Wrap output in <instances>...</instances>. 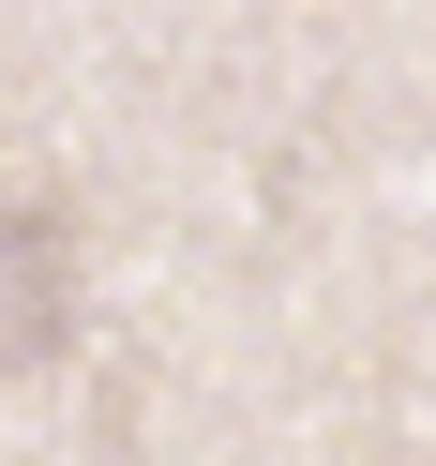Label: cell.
Segmentation results:
<instances>
[{
    "instance_id": "6da1fadb",
    "label": "cell",
    "mask_w": 436,
    "mask_h": 466,
    "mask_svg": "<svg viewBox=\"0 0 436 466\" xmlns=\"http://www.w3.org/2000/svg\"><path fill=\"white\" fill-rule=\"evenodd\" d=\"M76 331V211L0 181V376H46Z\"/></svg>"
}]
</instances>
